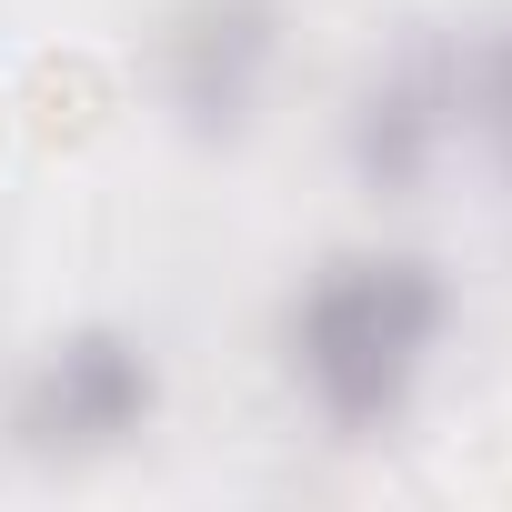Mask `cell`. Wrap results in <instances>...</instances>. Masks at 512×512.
I'll use <instances>...</instances> for the list:
<instances>
[{"label":"cell","instance_id":"cell-1","mask_svg":"<svg viewBox=\"0 0 512 512\" xmlns=\"http://www.w3.org/2000/svg\"><path fill=\"white\" fill-rule=\"evenodd\" d=\"M452 272L412 241H352L292 292L282 312V362L292 392L342 432V442H382L392 422H412L442 342H452Z\"/></svg>","mask_w":512,"mask_h":512},{"label":"cell","instance_id":"cell-2","mask_svg":"<svg viewBox=\"0 0 512 512\" xmlns=\"http://www.w3.org/2000/svg\"><path fill=\"white\" fill-rule=\"evenodd\" d=\"M161 422V352L131 332V322H71L51 332L11 402H0V432H11L21 462H51V472H81V462H111L131 452L141 432Z\"/></svg>","mask_w":512,"mask_h":512},{"label":"cell","instance_id":"cell-3","mask_svg":"<svg viewBox=\"0 0 512 512\" xmlns=\"http://www.w3.org/2000/svg\"><path fill=\"white\" fill-rule=\"evenodd\" d=\"M462 131H472V41L412 31V41H392V51L362 71V91H352V111H342V161H352L362 191L412 201V191L452 161Z\"/></svg>","mask_w":512,"mask_h":512},{"label":"cell","instance_id":"cell-4","mask_svg":"<svg viewBox=\"0 0 512 512\" xmlns=\"http://www.w3.org/2000/svg\"><path fill=\"white\" fill-rule=\"evenodd\" d=\"M282 51H292V0H171L151 41L161 111L191 141H241L282 81Z\"/></svg>","mask_w":512,"mask_h":512},{"label":"cell","instance_id":"cell-5","mask_svg":"<svg viewBox=\"0 0 512 512\" xmlns=\"http://www.w3.org/2000/svg\"><path fill=\"white\" fill-rule=\"evenodd\" d=\"M472 141L492 151V171L512 191V21L492 41H472Z\"/></svg>","mask_w":512,"mask_h":512}]
</instances>
